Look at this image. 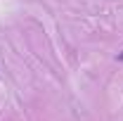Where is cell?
I'll return each mask as SVG.
<instances>
[{
	"label": "cell",
	"mask_w": 123,
	"mask_h": 121,
	"mask_svg": "<svg viewBox=\"0 0 123 121\" xmlns=\"http://www.w3.org/2000/svg\"><path fill=\"white\" fill-rule=\"evenodd\" d=\"M116 60H118V62H123V52H118V57H116Z\"/></svg>",
	"instance_id": "6da1fadb"
}]
</instances>
